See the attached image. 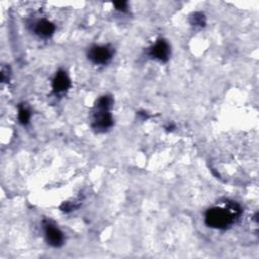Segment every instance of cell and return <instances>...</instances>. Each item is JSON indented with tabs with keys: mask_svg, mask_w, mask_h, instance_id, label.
I'll return each mask as SVG.
<instances>
[{
	"mask_svg": "<svg viewBox=\"0 0 259 259\" xmlns=\"http://www.w3.org/2000/svg\"><path fill=\"white\" fill-rule=\"evenodd\" d=\"M113 5L116 10L121 11V12H126L127 8H128L126 1H117V2H114Z\"/></svg>",
	"mask_w": 259,
	"mask_h": 259,
	"instance_id": "obj_11",
	"label": "cell"
},
{
	"mask_svg": "<svg viewBox=\"0 0 259 259\" xmlns=\"http://www.w3.org/2000/svg\"><path fill=\"white\" fill-rule=\"evenodd\" d=\"M52 87L57 94L64 93L71 87V80L64 70H59L56 73L52 82Z\"/></svg>",
	"mask_w": 259,
	"mask_h": 259,
	"instance_id": "obj_6",
	"label": "cell"
},
{
	"mask_svg": "<svg viewBox=\"0 0 259 259\" xmlns=\"http://www.w3.org/2000/svg\"><path fill=\"white\" fill-rule=\"evenodd\" d=\"M42 228L48 244H50L53 247H61L63 245L64 234L54 223L45 220L42 222Z\"/></svg>",
	"mask_w": 259,
	"mask_h": 259,
	"instance_id": "obj_3",
	"label": "cell"
},
{
	"mask_svg": "<svg viewBox=\"0 0 259 259\" xmlns=\"http://www.w3.org/2000/svg\"><path fill=\"white\" fill-rule=\"evenodd\" d=\"M87 57L95 65H105L112 59L113 50L107 45H94L88 50Z\"/></svg>",
	"mask_w": 259,
	"mask_h": 259,
	"instance_id": "obj_2",
	"label": "cell"
},
{
	"mask_svg": "<svg viewBox=\"0 0 259 259\" xmlns=\"http://www.w3.org/2000/svg\"><path fill=\"white\" fill-rule=\"evenodd\" d=\"M189 21L194 26L202 27L206 23V18H205V15L202 12H194V13L191 14V16L189 18Z\"/></svg>",
	"mask_w": 259,
	"mask_h": 259,
	"instance_id": "obj_9",
	"label": "cell"
},
{
	"mask_svg": "<svg viewBox=\"0 0 259 259\" xmlns=\"http://www.w3.org/2000/svg\"><path fill=\"white\" fill-rule=\"evenodd\" d=\"M240 213V205L234 201H228L225 206H212L208 208L204 214V222L209 228L224 230L230 227Z\"/></svg>",
	"mask_w": 259,
	"mask_h": 259,
	"instance_id": "obj_1",
	"label": "cell"
},
{
	"mask_svg": "<svg viewBox=\"0 0 259 259\" xmlns=\"http://www.w3.org/2000/svg\"><path fill=\"white\" fill-rule=\"evenodd\" d=\"M30 119V111L27 107L21 105L19 106V109H18V120L20 123L22 124H26L28 123Z\"/></svg>",
	"mask_w": 259,
	"mask_h": 259,
	"instance_id": "obj_10",
	"label": "cell"
},
{
	"mask_svg": "<svg viewBox=\"0 0 259 259\" xmlns=\"http://www.w3.org/2000/svg\"><path fill=\"white\" fill-rule=\"evenodd\" d=\"M112 105H113V99H112V97L109 96V95H103V96L99 97L98 100L96 101L95 108L110 110L111 107H112Z\"/></svg>",
	"mask_w": 259,
	"mask_h": 259,
	"instance_id": "obj_8",
	"label": "cell"
},
{
	"mask_svg": "<svg viewBox=\"0 0 259 259\" xmlns=\"http://www.w3.org/2000/svg\"><path fill=\"white\" fill-rule=\"evenodd\" d=\"M56 30V26L53 22L49 21L48 19H40L35 22L33 26V31L40 37L47 38L54 34Z\"/></svg>",
	"mask_w": 259,
	"mask_h": 259,
	"instance_id": "obj_7",
	"label": "cell"
},
{
	"mask_svg": "<svg viewBox=\"0 0 259 259\" xmlns=\"http://www.w3.org/2000/svg\"><path fill=\"white\" fill-rule=\"evenodd\" d=\"M149 55L157 61L167 62L170 57V46L165 39L160 38L150 48Z\"/></svg>",
	"mask_w": 259,
	"mask_h": 259,
	"instance_id": "obj_5",
	"label": "cell"
},
{
	"mask_svg": "<svg viewBox=\"0 0 259 259\" xmlns=\"http://www.w3.org/2000/svg\"><path fill=\"white\" fill-rule=\"evenodd\" d=\"M113 124V118L110 110L95 108L92 120V127L98 132H104Z\"/></svg>",
	"mask_w": 259,
	"mask_h": 259,
	"instance_id": "obj_4",
	"label": "cell"
}]
</instances>
